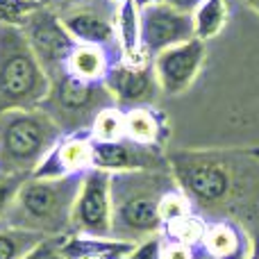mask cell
Returning <instances> with one entry per match:
<instances>
[{"mask_svg":"<svg viewBox=\"0 0 259 259\" xmlns=\"http://www.w3.org/2000/svg\"><path fill=\"white\" fill-rule=\"evenodd\" d=\"M168 164L193 214L205 221H234L259 237V152L175 150Z\"/></svg>","mask_w":259,"mask_h":259,"instance_id":"6da1fadb","label":"cell"},{"mask_svg":"<svg viewBox=\"0 0 259 259\" xmlns=\"http://www.w3.org/2000/svg\"><path fill=\"white\" fill-rule=\"evenodd\" d=\"M175 187L178 180L170 168L112 173V239L134 246L161 237L164 221L159 216V202Z\"/></svg>","mask_w":259,"mask_h":259,"instance_id":"7a4b0ae2","label":"cell"},{"mask_svg":"<svg viewBox=\"0 0 259 259\" xmlns=\"http://www.w3.org/2000/svg\"><path fill=\"white\" fill-rule=\"evenodd\" d=\"M82 175L66 178H25L14 196L5 219L44 239L73 234V205L82 187Z\"/></svg>","mask_w":259,"mask_h":259,"instance_id":"3957f363","label":"cell"},{"mask_svg":"<svg viewBox=\"0 0 259 259\" xmlns=\"http://www.w3.org/2000/svg\"><path fill=\"white\" fill-rule=\"evenodd\" d=\"M64 137L46 109H9L0 114V175L30 178Z\"/></svg>","mask_w":259,"mask_h":259,"instance_id":"277c9868","label":"cell"},{"mask_svg":"<svg viewBox=\"0 0 259 259\" xmlns=\"http://www.w3.org/2000/svg\"><path fill=\"white\" fill-rule=\"evenodd\" d=\"M50 75L16 25H0V114L41 107L50 94Z\"/></svg>","mask_w":259,"mask_h":259,"instance_id":"5b68a950","label":"cell"},{"mask_svg":"<svg viewBox=\"0 0 259 259\" xmlns=\"http://www.w3.org/2000/svg\"><path fill=\"white\" fill-rule=\"evenodd\" d=\"M50 82H53L50 94L44 100L41 109H46L55 118L64 134L89 132L94 118L105 107L116 105L105 82H87L71 75L68 71H62Z\"/></svg>","mask_w":259,"mask_h":259,"instance_id":"8992f818","label":"cell"},{"mask_svg":"<svg viewBox=\"0 0 259 259\" xmlns=\"http://www.w3.org/2000/svg\"><path fill=\"white\" fill-rule=\"evenodd\" d=\"M30 48L34 50L36 59L46 73L53 80L62 71H66V62L71 53L75 50L77 41L71 36V32L64 27L59 14L53 7L41 3L34 12L27 16V21L21 25Z\"/></svg>","mask_w":259,"mask_h":259,"instance_id":"52a82bcc","label":"cell"},{"mask_svg":"<svg viewBox=\"0 0 259 259\" xmlns=\"http://www.w3.org/2000/svg\"><path fill=\"white\" fill-rule=\"evenodd\" d=\"M53 9L59 14L64 27L71 32L77 44L103 46L123 59L116 41V25H114L116 5H112L109 0H71Z\"/></svg>","mask_w":259,"mask_h":259,"instance_id":"ba28073f","label":"cell"},{"mask_svg":"<svg viewBox=\"0 0 259 259\" xmlns=\"http://www.w3.org/2000/svg\"><path fill=\"white\" fill-rule=\"evenodd\" d=\"M112 173L91 168L82 178L80 193L73 205V234L112 239Z\"/></svg>","mask_w":259,"mask_h":259,"instance_id":"9c48e42d","label":"cell"},{"mask_svg":"<svg viewBox=\"0 0 259 259\" xmlns=\"http://www.w3.org/2000/svg\"><path fill=\"white\" fill-rule=\"evenodd\" d=\"M189 39H196L193 14L180 12L168 3L141 9V50L148 59Z\"/></svg>","mask_w":259,"mask_h":259,"instance_id":"30bf717a","label":"cell"},{"mask_svg":"<svg viewBox=\"0 0 259 259\" xmlns=\"http://www.w3.org/2000/svg\"><path fill=\"white\" fill-rule=\"evenodd\" d=\"M205 57H207V41L200 39H189L184 44L161 50L152 59L161 94L166 96L184 94L196 82L198 73H200L202 64H205Z\"/></svg>","mask_w":259,"mask_h":259,"instance_id":"8fae6325","label":"cell"},{"mask_svg":"<svg viewBox=\"0 0 259 259\" xmlns=\"http://www.w3.org/2000/svg\"><path fill=\"white\" fill-rule=\"evenodd\" d=\"M94 168L107 173H125V170L170 168V164L161 146L137 143L123 137L118 141H94Z\"/></svg>","mask_w":259,"mask_h":259,"instance_id":"7c38bea8","label":"cell"},{"mask_svg":"<svg viewBox=\"0 0 259 259\" xmlns=\"http://www.w3.org/2000/svg\"><path fill=\"white\" fill-rule=\"evenodd\" d=\"M105 84L112 91L114 100L121 109L143 107V105H155L157 96L161 94L157 73L152 62H125L121 59L109 68Z\"/></svg>","mask_w":259,"mask_h":259,"instance_id":"4fadbf2b","label":"cell"},{"mask_svg":"<svg viewBox=\"0 0 259 259\" xmlns=\"http://www.w3.org/2000/svg\"><path fill=\"white\" fill-rule=\"evenodd\" d=\"M94 168V139L89 132L64 134L59 143L48 152L34 178H66V175H82Z\"/></svg>","mask_w":259,"mask_h":259,"instance_id":"5bb4252c","label":"cell"},{"mask_svg":"<svg viewBox=\"0 0 259 259\" xmlns=\"http://www.w3.org/2000/svg\"><path fill=\"white\" fill-rule=\"evenodd\" d=\"M202 250L211 259H248L252 250V237L234 221H207Z\"/></svg>","mask_w":259,"mask_h":259,"instance_id":"9a60e30c","label":"cell"},{"mask_svg":"<svg viewBox=\"0 0 259 259\" xmlns=\"http://www.w3.org/2000/svg\"><path fill=\"white\" fill-rule=\"evenodd\" d=\"M125 137L137 143L164 148L168 139V123L164 112H159L155 105L125 109Z\"/></svg>","mask_w":259,"mask_h":259,"instance_id":"2e32d148","label":"cell"},{"mask_svg":"<svg viewBox=\"0 0 259 259\" xmlns=\"http://www.w3.org/2000/svg\"><path fill=\"white\" fill-rule=\"evenodd\" d=\"M118 62H121V57H116L103 46L77 44L66 62V71L87 82H105L109 68Z\"/></svg>","mask_w":259,"mask_h":259,"instance_id":"e0dca14e","label":"cell"},{"mask_svg":"<svg viewBox=\"0 0 259 259\" xmlns=\"http://www.w3.org/2000/svg\"><path fill=\"white\" fill-rule=\"evenodd\" d=\"M114 25H116L118 48H121L125 62H152L141 50V9L132 0H125L116 7Z\"/></svg>","mask_w":259,"mask_h":259,"instance_id":"ac0fdd59","label":"cell"},{"mask_svg":"<svg viewBox=\"0 0 259 259\" xmlns=\"http://www.w3.org/2000/svg\"><path fill=\"white\" fill-rule=\"evenodd\" d=\"M230 18L228 0H205L200 7L193 12V27H196V39L209 41L221 34Z\"/></svg>","mask_w":259,"mask_h":259,"instance_id":"d6986e66","label":"cell"},{"mask_svg":"<svg viewBox=\"0 0 259 259\" xmlns=\"http://www.w3.org/2000/svg\"><path fill=\"white\" fill-rule=\"evenodd\" d=\"M41 241H44L41 234L16 228L5 216L0 219V259H23Z\"/></svg>","mask_w":259,"mask_h":259,"instance_id":"ffe728a7","label":"cell"},{"mask_svg":"<svg viewBox=\"0 0 259 259\" xmlns=\"http://www.w3.org/2000/svg\"><path fill=\"white\" fill-rule=\"evenodd\" d=\"M205 232H207V221L198 214H189V216L173 221V223H166L161 237L170 239V241L184 243V246H191V248H202Z\"/></svg>","mask_w":259,"mask_h":259,"instance_id":"44dd1931","label":"cell"},{"mask_svg":"<svg viewBox=\"0 0 259 259\" xmlns=\"http://www.w3.org/2000/svg\"><path fill=\"white\" fill-rule=\"evenodd\" d=\"M89 134L94 141H118V139H123L125 137V109H121L118 105L105 107L94 118Z\"/></svg>","mask_w":259,"mask_h":259,"instance_id":"7402d4cb","label":"cell"},{"mask_svg":"<svg viewBox=\"0 0 259 259\" xmlns=\"http://www.w3.org/2000/svg\"><path fill=\"white\" fill-rule=\"evenodd\" d=\"M189 214H193V205H191V200H189V196L180 189V184H178L173 191H168L164 198H161L159 216L166 225V223H173V221L182 219V216H189Z\"/></svg>","mask_w":259,"mask_h":259,"instance_id":"603a6c76","label":"cell"},{"mask_svg":"<svg viewBox=\"0 0 259 259\" xmlns=\"http://www.w3.org/2000/svg\"><path fill=\"white\" fill-rule=\"evenodd\" d=\"M39 5L41 0H0V25L21 27Z\"/></svg>","mask_w":259,"mask_h":259,"instance_id":"cb8c5ba5","label":"cell"},{"mask_svg":"<svg viewBox=\"0 0 259 259\" xmlns=\"http://www.w3.org/2000/svg\"><path fill=\"white\" fill-rule=\"evenodd\" d=\"M202 255H205L202 248H191L161 237V259H202Z\"/></svg>","mask_w":259,"mask_h":259,"instance_id":"d4e9b609","label":"cell"},{"mask_svg":"<svg viewBox=\"0 0 259 259\" xmlns=\"http://www.w3.org/2000/svg\"><path fill=\"white\" fill-rule=\"evenodd\" d=\"M123 259H161V237H152L141 243H134Z\"/></svg>","mask_w":259,"mask_h":259,"instance_id":"484cf974","label":"cell"},{"mask_svg":"<svg viewBox=\"0 0 259 259\" xmlns=\"http://www.w3.org/2000/svg\"><path fill=\"white\" fill-rule=\"evenodd\" d=\"M23 259H66L62 252V239H44Z\"/></svg>","mask_w":259,"mask_h":259,"instance_id":"4316f807","label":"cell"},{"mask_svg":"<svg viewBox=\"0 0 259 259\" xmlns=\"http://www.w3.org/2000/svg\"><path fill=\"white\" fill-rule=\"evenodd\" d=\"M25 178H9V175H0V219L7 214L9 205H12L14 196H16L18 187Z\"/></svg>","mask_w":259,"mask_h":259,"instance_id":"83f0119b","label":"cell"},{"mask_svg":"<svg viewBox=\"0 0 259 259\" xmlns=\"http://www.w3.org/2000/svg\"><path fill=\"white\" fill-rule=\"evenodd\" d=\"M166 3H168L170 7H175V9H180V12H184V14H193L202 3H205V0H166Z\"/></svg>","mask_w":259,"mask_h":259,"instance_id":"f1b7e54d","label":"cell"},{"mask_svg":"<svg viewBox=\"0 0 259 259\" xmlns=\"http://www.w3.org/2000/svg\"><path fill=\"white\" fill-rule=\"evenodd\" d=\"M134 5H137L139 9H146V7H152V5H161L166 3V0H132Z\"/></svg>","mask_w":259,"mask_h":259,"instance_id":"f546056e","label":"cell"},{"mask_svg":"<svg viewBox=\"0 0 259 259\" xmlns=\"http://www.w3.org/2000/svg\"><path fill=\"white\" fill-rule=\"evenodd\" d=\"M44 5H48V7H59V5L64 3H71V0H41Z\"/></svg>","mask_w":259,"mask_h":259,"instance_id":"4dcf8cb0","label":"cell"},{"mask_svg":"<svg viewBox=\"0 0 259 259\" xmlns=\"http://www.w3.org/2000/svg\"><path fill=\"white\" fill-rule=\"evenodd\" d=\"M243 3H246V5H248V7H250V9H252V12H255V14H257V16H259V0H243Z\"/></svg>","mask_w":259,"mask_h":259,"instance_id":"1f68e13d","label":"cell"},{"mask_svg":"<svg viewBox=\"0 0 259 259\" xmlns=\"http://www.w3.org/2000/svg\"><path fill=\"white\" fill-rule=\"evenodd\" d=\"M109 3H112V5H116V7H118V5H121V3H125V0H109Z\"/></svg>","mask_w":259,"mask_h":259,"instance_id":"d6a6232c","label":"cell"}]
</instances>
